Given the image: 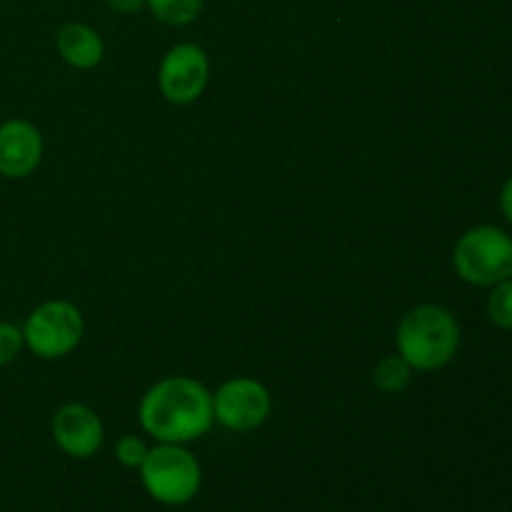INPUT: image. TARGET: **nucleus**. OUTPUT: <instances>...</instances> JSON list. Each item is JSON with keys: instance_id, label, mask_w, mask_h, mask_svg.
Listing matches in <instances>:
<instances>
[{"instance_id": "f257e3e1", "label": "nucleus", "mask_w": 512, "mask_h": 512, "mask_svg": "<svg viewBox=\"0 0 512 512\" xmlns=\"http://www.w3.org/2000/svg\"><path fill=\"white\" fill-rule=\"evenodd\" d=\"M138 418L158 443H193L213 428V393L193 378H163L143 395Z\"/></svg>"}, {"instance_id": "f03ea898", "label": "nucleus", "mask_w": 512, "mask_h": 512, "mask_svg": "<svg viewBox=\"0 0 512 512\" xmlns=\"http://www.w3.org/2000/svg\"><path fill=\"white\" fill-rule=\"evenodd\" d=\"M395 345L413 370H440L460 348V325L440 305H418L403 315Z\"/></svg>"}, {"instance_id": "7ed1b4c3", "label": "nucleus", "mask_w": 512, "mask_h": 512, "mask_svg": "<svg viewBox=\"0 0 512 512\" xmlns=\"http://www.w3.org/2000/svg\"><path fill=\"white\" fill-rule=\"evenodd\" d=\"M138 470L145 493L155 503L168 505V508L188 505L203 485V468L185 445H155L148 450Z\"/></svg>"}, {"instance_id": "20e7f679", "label": "nucleus", "mask_w": 512, "mask_h": 512, "mask_svg": "<svg viewBox=\"0 0 512 512\" xmlns=\"http://www.w3.org/2000/svg\"><path fill=\"white\" fill-rule=\"evenodd\" d=\"M455 273L470 285H498L512 278V238L493 225H480L460 235L453 250Z\"/></svg>"}, {"instance_id": "39448f33", "label": "nucleus", "mask_w": 512, "mask_h": 512, "mask_svg": "<svg viewBox=\"0 0 512 512\" xmlns=\"http://www.w3.org/2000/svg\"><path fill=\"white\" fill-rule=\"evenodd\" d=\"M83 315L68 300H48L28 315L23 325L25 348L43 360L65 358L83 338Z\"/></svg>"}, {"instance_id": "423d86ee", "label": "nucleus", "mask_w": 512, "mask_h": 512, "mask_svg": "<svg viewBox=\"0 0 512 512\" xmlns=\"http://www.w3.org/2000/svg\"><path fill=\"white\" fill-rule=\"evenodd\" d=\"M273 410L270 390L255 378H230L213 395V418L230 433L258 430Z\"/></svg>"}, {"instance_id": "0eeeda50", "label": "nucleus", "mask_w": 512, "mask_h": 512, "mask_svg": "<svg viewBox=\"0 0 512 512\" xmlns=\"http://www.w3.org/2000/svg\"><path fill=\"white\" fill-rule=\"evenodd\" d=\"M210 78V60L195 43H178L160 60V93L173 105H190L203 95Z\"/></svg>"}, {"instance_id": "6e6552de", "label": "nucleus", "mask_w": 512, "mask_h": 512, "mask_svg": "<svg viewBox=\"0 0 512 512\" xmlns=\"http://www.w3.org/2000/svg\"><path fill=\"white\" fill-rule=\"evenodd\" d=\"M105 430L98 413L88 405L68 403L55 413L53 440L65 455L75 460H88L103 448Z\"/></svg>"}, {"instance_id": "1a4fd4ad", "label": "nucleus", "mask_w": 512, "mask_h": 512, "mask_svg": "<svg viewBox=\"0 0 512 512\" xmlns=\"http://www.w3.org/2000/svg\"><path fill=\"white\" fill-rule=\"evenodd\" d=\"M43 160V135L23 118L0 125V175L8 180L28 178Z\"/></svg>"}, {"instance_id": "9d476101", "label": "nucleus", "mask_w": 512, "mask_h": 512, "mask_svg": "<svg viewBox=\"0 0 512 512\" xmlns=\"http://www.w3.org/2000/svg\"><path fill=\"white\" fill-rule=\"evenodd\" d=\"M55 45H58L60 58L78 70L95 68L105 55L103 38L98 30L85 23H65L55 35Z\"/></svg>"}, {"instance_id": "9b49d317", "label": "nucleus", "mask_w": 512, "mask_h": 512, "mask_svg": "<svg viewBox=\"0 0 512 512\" xmlns=\"http://www.w3.org/2000/svg\"><path fill=\"white\" fill-rule=\"evenodd\" d=\"M410 375H413V368L405 363L403 355H385L375 363L373 368V383L375 388L383 390V393L395 395L403 393L410 383Z\"/></svg>"}, {"instance_id": "f8f14e48", "label": "nucleus", "mask_w": 512, "mask_h": 512, "mask_svg": "<svg viewBox=\"0 0 512 512\" xmlns=\"http://www.w3.org/2000/svg\"><path fill=\"white\" fill-rule=\"evenodd\" d=\"M205 0H145V5L150 8V13L165 25H173V28H183L190 25L203 10Z\"/></svg>"}, {"instance_id": "ddd939ff", "label": "nucleus", "mask_w": 512, "mask_h": 512, "mask_svg": "<svg viewBox=\"0 0 512 512\" xmlns=\"http://www.w3.org/2000/svg\"><path fill=\"white\" fill-rule=\"evenodd\" d=\"M488 315L498 328L512 330V278L493 285L488 298Z\"/></svg>"}, {"instance_id": "4468645a", "label": "nucleus", "mask_w": 512, "mask_h": 512, "mask_svg": "<svg viewBox=\"0 0 512 512\" xmlns=\"http://www.w3.org/2000/svg\"><path fill=\"white\" fill-rule=\"evenodd\" d=\"M148 450L150 448L140 438H135V435H123V438L115 443V460H118L123 468L138 470L140 465H143Z\"/></svg>"}, {"instance_id": "2eb2a0df", "label": "nucleus", "mask_w": 512, "mask_h": 512, "mask_svg": "<svg viewBox=\"0 0 512 512\" xmlns=\"http://www.w3.org/2000/svg\"><path fill=\"white\" fill-rule=\"evenodd\" d=\"M23 348H25L23 328L0 320V368H5V365L13 363Z\"/></svg>"}, {"instance_id": "dca6fc26", "label": "nucleus", "mask_w": 512, "mask_h": 512, "mask_svg": "<svg viewBox=\"0 0 512 512\" xmlns=\"http://www.w3.org/2000/svg\"><path fill=\"white\" fill-rule=\"evenodd\" d=\"M108 5L113 10H118V13H138V10L145 8V0H108Z\"/></svg>"}, {"instance_id": "f3484780", "label": "nucleus", "mask_w": 512, "mask_h": 512, "mask_svg": "<svg viewBox=\"0 0 512 512\" xmlns=\"http://www.w3.org/2000/svg\"><path fill=\"white\" fill-rule=\"evenodd\" d=\"M500 208H503V215L512 225V178L503 185V193H500Z\"/></svg>"}]
</instances>
